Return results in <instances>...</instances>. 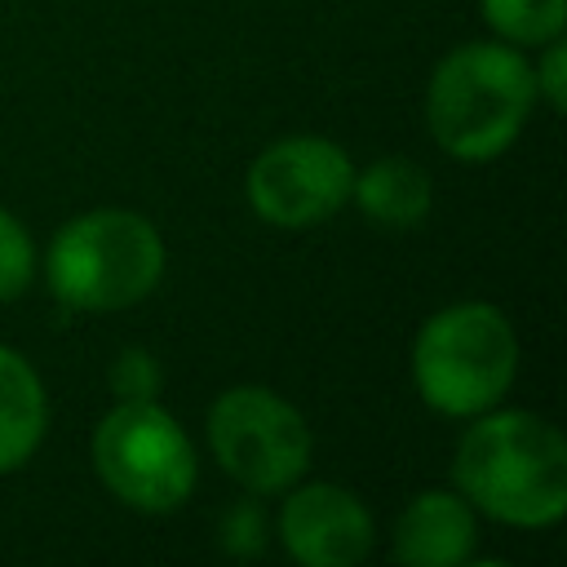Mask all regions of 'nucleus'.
<instances>
[{
  "label": "nucleus",
  "mask_w": 567,
  "mask_h": 567,
  "mask_svg": "<svg viewBox=\"0 0 567 567\" xmlns=\"http://www.w3.org/2000/svg\"><path fill=\"white\" fill-rule=\"evenodd\" d=\"M452 456L456 492L505 527H554L567 514V443L558 425L523 408L470 416Z\"/></svg>",
  "instance_id": "1"
},
{
  "label": "nucleus",
  "mask_w": 567,
  "mask_h": 567,
  "mask_svg": "<svg viewBox=\"0 0 567 567\" xmlns=\"http://www.w3.org/2000/svg\"><path fill=\"white\" fill-rule=\"evenodd\" d=\"M536 106L532 62L518 44L470 40L452 49L425 84V124L439 151L465 164L505 155Z\"/></svg>",
  "instance_id": "2"
},
{
  "label": "nucleus",
  "mask_w": 567,
  "mask_h": 567,
  "mask_svg": "<svg viewBox=\"0 0 567 567\" xmlns=\"http://www.w3.org/2000/svg\"><path fill=\"white\" fill-rule=\"evenodd\" d=\"M518 372V337L501 306L452 301L434 310L412 341V385L439 416H478L496 408Z\"/></svg>",
  "instance_id": "3"
},
{
  "label": "nucleus",
  "mask_w": 567,
  "mask_h": 567,
  "mask_svg": "<svg viewBox=\"0 0 567 567\" xmlns=\"http://www.w3.org/2000/svg\"><path fill=\"white\" fill-rule=\"evenodd\" d=\"M44 279L66 310L137 306L164 279V239L133 208H93L49 239Z\"/></svg>",
  "instance_id": "4"
},
{
  "label": "nucleus",
  "mask_w": 567,
  "mask_h": 567,
  "mask_svg": "<svg viewBox=\"0 0 567 567\" xmlns=\"http://www.w3.org/2000/svg\"><path fill=\"white\" fill-rule=\"evenodd\" d=\"M89 456L102 487L142 514L182 509L199 483L195 443L155 399H120L97 421Z\"/></svg>",
  "instance_id": "5"
},
{
  "label": "nucleus",
  "mask_w": 567,
  "mask_h": 567,
  "mask_svg": "<svg viewBox=\"0 0 567 567\" xmlns=\"http://www.w3.org/2000/svg\"><path fill=\"white\" fill-rule=\"evenodd\" d=\"M208 447L248 496H275L310 470L315 434L284 394L230 385L208 408Z\"/></svg>",
  "instance_id": "6"
},
{
  "label": "nucleus",
  "mask_w": 567,
  "mask_h": 567,
  "mask_svg": "<svg viewBox=\"0 0 567 567\" xmlns=\"http://www.w3.org/2000/svg\"><path fill=\"white\" fill-rule=\"evenodd\" d=\"M350 186H354V164L332 137L292 133L270 142L252 159L244 195L261 221L301 230L341 213V204L350 199Z\"/></svg>",
  "instance_id": "7"
},
{
  "label": "nucleus",
  "mask_w": 567,
  "mask_h": 567,
  "mask_svg": "<svg viewBox=\"0 0 567 567\" xmlns=\"http://www.w3.org/2000/svg\"><path fill=\"white\" fill-rule=\"evenodd\" d=\"M279 540L301 567H354L372 554L368 505L341 483H292L279 509Z\"/></svg>",
  "instance_id": "8"
},
{
  "label": "nucleus",
  "mask_w": 567,
  "mask_h": 567,
  "mask_svg": "<svg viewBox=\"0 0 567 567\" xmlns=\"http://www.w3.org/2000/svg\"><path fill=\"white\" fill-rule=\"evenodd\" d=\"M474 545L478 518L461 492H416L394 523V558L408 567H456L474 558Z\"/></svg>",
  "instance_id": "9"
},
{
  "label": "nucleus",
  "mask_w": 567,
  "mask_h": 567,
  "mask_svg": "<svg viewBox=\"0 0 567 567\" xmlns=\"http://www.w3.org/2000/svg\"><path fill=\"white\" fill-rule=\"evenodd\" d=\"M49 430V399L40 372L13 350L0 346V474L22 470Z\"/></svg>",
  "instance_id": "10"
},
{
  "label": "nucleus",
  "mask_w": 567,
  "mask_h": 567,
  "mask_svg": "<svg viewBox=\"0 0 567 567\" xmlns=\"http://www.w3.org/2000/svg\"><path fill=\"white\" fill-rule=\"evenodd\" d=\"M350 199L359 204V213L372 226L408 230V226L425 221V213L434 204V186H430V173L416 159H408V155H381L363 173H354Z\"/></svg>",
  "instance_id": "11"
},
{
  "label": "nucleus",
  "mask_w": 567,
  "mask_h": 567,
  "mask_svg": "<svg viewBox=\"0 0 567 567\" xmlns=\"http://www.w3.org/2000/svg\"><path fill=\"white\" fill-rule=\"evenodd\" d=\"M483 22L518 49H536L554 35H563L567 0H478Z\"/></svg>",
  "instance_id": "12"
},
{
  "label": "nucleus",
  "mask_w": 567,
  "mask_h": 567,
  "mask_svg": "<svg viewBox=\"0 0 567 567\" xmlns=\"http://www.w3.org/2000/svg\"><path fill=\"white\" fill-rule=\"evenodd\" d=\"M31 275H35V244L27 226L9 208H0V301L22 297Z\"/></svg>",
  "instance_id": "13"
},
{
  "label": "nucleus",
  "mask_w": 567,
  "mask_h": 567,
  "mask_svg": "<svg viewBox=\"0 0 567 567\" xmlns=\"http://www.w3.org/2000/svg\"><path fill=\"white\" fill-rule=\"evenodd\" d=\"M159 381H164V372H159V363H155V354L151 350H120V359L111 363V390L120 394V399H155L159 394Z\"/></svg>",
  "instance_id": "14"
},
{
  "label": "nucleus",
  "mask_w": 567,
  "mask_h": 567,
  "mask_svg": "<svg viewBox=\"0 0 567 567\" xmlns=\"http://www.w3.org/2000/svg\"><path fill=\"white\" fill-rule=\"evenodd\" d=\"M221 545L235 554V558H252V554H261L266 549V514H261V505H257V496L248 501H235L230 509H226V518H221Z\"/></svg>",
  "instance_id": "15"
},
{
  "label": "nucleus",
  "mask_w": 567,
  "mask_h": 567,
  "mask_svg": "<svg viewBox=\"0 0 567 567\" xmlns=\"http://www.w3.org/2000/svg\"><path fill=\"white\" fill-rule=\"evenodd\" d=\"M536 49H540V62L532 66L536 102H545L549 111H563L567 106V44H563V35H554Z\"/></svg>",
  "instance_id": "16"
}]
</instances>
